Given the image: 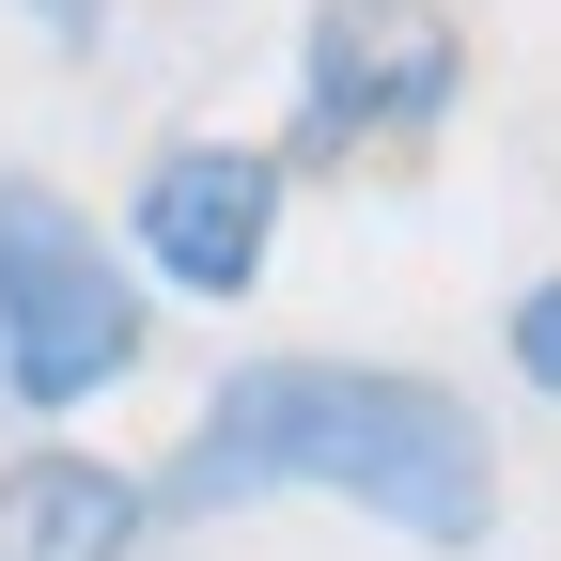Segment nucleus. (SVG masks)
<instances>
[{
	"label": "nucleus",
	"instance_id": "f257e3e1",
	"mask_svg": "<svg viewBox=\"0 0 561 561\" xmlns=\"http://www.w3.org/2000/svg\"><path fill=\"white\" fill-rule=\"evenodd\" d=\"M280 483L359 500V515H390L437 561H468L483 530H500V453H483V421L437 375H390V359H250L187 421L172 483H140V500L219 515V500H280Z\"/></svg>",
	"mask_w": 561,
	"mask_h": 561
},
{
	"label": "nucleus",
	"instance_id": "f03ea898",
	"mask_svg": "<svg viewBox=\"0 0 561 561\" xmlns=\"http://www.w3.org/2000/svg\"><path fill=\"white\" fill-rule=\"evenodd\" d=\"M125 359H140V297H125L110 234L62 187L0 172V390L16 405H94Z\"/></svg>",
	"mask_w": 561,
	"mask_h": 561
},
{
	"label": "nucleus",
	"instance_id": "7ed1b4c3",
	"mask_svg": "<svg viewBox=\"0 0 561 561\" xmlns=\"http://www.w3.org/2000/svg\"><path fill=\"white\" fill-rule=\"evenodd\" d=\"M453 94H468L453 0H312V47H297V125L312 140H421Z\"/></svg>",
	"mask_w": 561,
	"mask_h": 561
},
{
	"label": "nucleus",
	"instance_id": "20e7f679",
	"mask_svg": "<svg viewBox=\"0 0 561 561\" xmlns=\"http://www.w3.org/2000/svg\"><path fill=\"white\" fill-rule=\"evenodd\" d=\"M265 250H280V157H250V140H172L140 172V265L172 297H250Z\"/></svg>",
	"mask_w": 561,
	"mask_h": 561
},
{
	"label": "nucleus",
	"instance_id": "39448f33",
	"mask_svg": "<svg viewBox=\"0 0 561 561\" xmlns=\"http://www.w3.org/2000/svg\"><path fill=\"white\" fill-rule=\"evenodd\" d=\"M140 483L110 453H16L0 468V561H125L140 546Z\"/></svg>",
	"mask_w": 561,
	"mask_h": 561
},
{
	"label": "nucleus",
	"instance_id": "423d86ee",
	"mask_svg": "<svg viewBox=\"0 0 561 561\" xmlns=\"http://www.w3.org/2000/svg\"><path fill=\"white\" fill-rule=\"evenodd\" d=\"M515 375L561 405V280H530V297H515Z\"/></svg>",
	"mask_w": 561,
	"mask_h": 561
},
{
	"label": "nucleus",
	"instance_id": "0eeeda50",
	"mask_svg": "<svg viewBox=\"0 0 561 561\" xmlns=\"http://www.w3.org/2000/svg\"><path fill=\"white\" fill-rule=\"evenodd\" d=\"M32 16H62V32H79V16H94V0H32Z\"/></svg>",
	"mask_w": 561,
	"mask_h": 561
}]
</instances>
